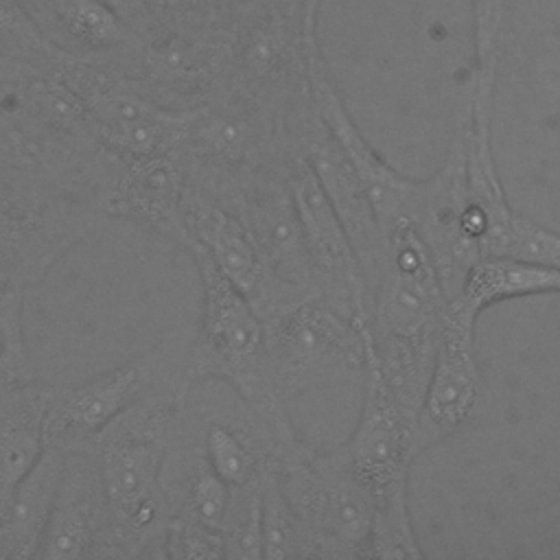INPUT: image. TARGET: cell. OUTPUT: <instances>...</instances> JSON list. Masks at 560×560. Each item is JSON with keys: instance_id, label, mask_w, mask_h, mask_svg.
<instances>
[{"instance_id": "obj_1", "label": "cell", "mask_w": 560, "mask_h": 560, "mask_svg": "<svg viewBox=\"0 0 560 560\" xmlns=\"http://www.w3.org/2000/svg\"><path fill=\"white\" fill-rule=\"evenodd\" d=\"M186 400L188 394L173 372L118 413L90 444L101 466L116 558H162L168 508L160 475Z\"/></svg>"}, {"instance_id": "obj_2", "label": "cell", "mask_w": 560, "mask_h": 560, "mask_svg": "<svg viewBox=\"0 0 560 560\" xmlns=\"http://www.w3.org/2000/svg\"><path fill=\"white\" fill-rule=\"evenodd\" d=\"M387 241L385 265L370 291L368 341L394 400L413 424L431 376L448 300L433 260L411 225L396 228Z\"/></svg>"}, {"instance_id": "obj_3", "label": "cell", "mask_w": 560, "mask_h": 560, "mask_svg": "<svg viewBox=\"0 0 560 560\" xmlns=\"http://www.w3.org/2000/svg\"><path fill=\"white\" fill-rule=\"evenodd\" d=\"M188 254L201 278V322L175 368L177 385L190 394L203 381L228 383L278 448L295 446L289 409L271 383L262 319L199 247L190 245Z\"/></svg>"}, {"instance_id": "obj_4", "label": "cell", "mask_w": 560, "mask_h": 560, "mask_svg": "<svg viewBox=\"0 0 560 560\" xmlns=\"http://www.w3.org/2000/svg\"><path fill=\"white\" fill-rule=\"evenodd\" d=\"M271 466L300 523V558H365L374 505L343 448L315 453L298 442L278 448Z\"/></svg>"}, {"instance_id": "obj_5", "label": "cell", "mask_w": 560, "mask_h": 560, "mask_svg": "<svg viewBox=\"0 0 560 560\" xmlns=\"http://www.w3.org/2000/svg\"><path fill=\"white\" fill-rule=\"evenodd\" d=\"M262 326L271 383L287 407L343 372H363L365 328L319 295L287 306Z\"/></svg>"}, {"instance_id": "obj_6", "label": "cell", "mask_w": 560, "mask_h": 560, "mask_svg": "<svg viewBox=\"0 0 560 560\" xmlns=\"http://www.w3.org/2000/svg\"><path fill=\"white\" fill-rule=\"evenodd\" d=\"M114 74L162 107H201L230 90V22L171 26L144 35Z\"/></svg>"}, {"instance_id": "obj_7", "label": "cell", "mask_w": 560, "mask_h": 560, "mask_svg": "<svg viewBox=\"0 0 560 560\" xmlns=\"http://www.w3.org/2000/svg\"><path fill=\"white\" fill-rule=\"evenodd\" d=\"M57 74L83 101L96 142L114 155L177 153L190 109L162 107L127 79L85 61L68 59Z\"/></svg>"}, {"instance_id": "obj_8", "label": "cell", "mask_w": 560, "mask_h": 560, "mask_svg": "<svg viewBox=\"0 0 560 560\" xmlns=\"http://www.w3.org/2000/svg\"><path fill=\"white\" fill-rule=\"evenodd\" d=\"M289 138L302 151L328 203L332 206L352 249L368 293L376 284L387 258L389 241L374 214V208L361 186L350 160L322 122L311 96L284 114Z\"/></svg>"}, {"instance_id": "obj_9", "label": "cell", "mask_w": 560, "mask_h": 560, "mask_svg": "<svg viewBox=\"0 0 560 560\" xmlns=\"http://www.w3.org/2000/svg\"><path fill=\"white\" fill-rule=\"evenodd\" d=\"M287 182L300 221L315 291L361 330L370 319V293L354 249L302 151L291 140Z\"/></svg>"}, {"instance_id": "obj_10", "label": "cell", "mask_w": 560, "mask_h": 560, "mask_svg": "<svg viewBox=\"0 0 560 560\" xmlns=\"http://www.w3.org/2000/svg\"><path fill=\"white\" fill-rule=\"evenodd\" d=\"M173 372L166 348L158 346L88 381L44 385L46 444L61 451L88 448L101 429Z\"/></svg>"}, {"instance_id": "obj_11", "label": "cell", "mask_w": 560, "mask_h": 560, "mask_svg": "<svg viewBox=\"0 0 560 560\" xmlns=\"http://www.w3.org/2000/svg\"><path fill=\"white\" fill-rule=\"evenodd\" d=\"M306 85L311 103L317 109L322 122L357 171L385 236H389L400 225H413L424 186L422 179L400 175L370 147V142L357 129L328 74L317 35H313L306 46Z\"/></svg>"}, {"instance_id": "obj_12", "label": "cell", "mask_w": 560, "mask_h": 560, "mask_svg": "<svg viewBox=\"0 0 560 560\" xmlns=\"http://www.w3.org/2000/svg\"><path fill=\"white\" fill-rule=\"evenodd\" d=\"M413 424L394 400L370 350L365 328L363 363V402L350 440L341 446L348 466L359 486L372 499V505L407 494Z\"/></svg>"}, {"instance_id": "obj_13", "label": "cell", "mask_w": 560, "mask_h": 560, "mask_svg": "<svg viewBox=\"0 0 560 560\" xmlns=\"http://www.w3.org/2000/svg\"><path fill=\"white\" fill-rule=\"evenodd\" d=\"M477 315L455 302L446 304L431 376L413 420V459L451 438L472 413L481 392L475 350Z\"/></svg>"}, {"instance_id": "obj_14", "label": "cell", "mask_w": 560, "mask_h": 560, "mask_svg": "<svg viewBox=\"0 0 560 560\" xmlns=\"http://www.w3.org/2000/svg\"><path fill=\"white\" fill-rule=\"evenodd\" d=\"M184 221L190 245L199 247L212 260L219 273L252 304L262 322L295 304L267 269L247 228L232 208L186 184Z\"/></svg>"}, {"instance_id": "obj_15", "label": "cell", "mask_w": 560, "mask_h": 560, "mask_svg": "<svg viewBox=\"0 0 560 560\" xmlns=\"http://www.w3.org/2000/svg\"><path fill=\"white\" fill-rule=\"evenodd\" d=\"M287 164L289 160L254 177L223 206L238 214L287 298L300 302L308 295H317V291L287 182Z\"/></svg>"}, {"instance_id": "obj_16", "label": "cell", "mask_w": 560, "mask_h": 560, "mask_svg": "<svg viewBox=\"0 0 560 560\" xmlns=\"http://www.w3.org/2000/svg\"><path fill=\"white\" fill-rule=\"evenodd\" d=\"M37 560L116 558L109 508L96 453L63 451V468Z\"/></svg>"}, {"instance_id": "obj_17", "label": "cell", "mask_w": 560, "mask_h": 560, "mask_svg": "<svg viewBox=\"0 0 560 560\" xmlns=\"http://www.w3.org/2000/svg\"><path fill=\"white\" fill-rule=\"evenodd\" d=\"M422 197L413 230L424 243L446 300L455 298L466 273L479 260V252L464 230L466 166L464 149L455 136L444 164L422 179Z\"/></svg>"}, {"instance_id": "obj_18", "label": "cell", "mask_w": 560, "mask_h": 560, "mask_svg": "<svg viewBox=\"0 0 560 560\" xmlns=\"http://www.w3.org/2000/svg\"><path fill=\"white\" fill-rule=\"evenodd\" d=\"M109 217L96 208H35L0 190V254L11 260L26 287Z\"/></svg>"}, {"instance_id": "obj_19", "label": "cell", "mask_w": 560, "mask_h": 560, "mask_svg": "<svg viewBox=\"0 0 560 560\" xmlns=\"http://www.w3.org/2000/svg\"><path fill=\"white\" fill-rule=\"evenodd\" d=\"M42 35L66 57L120 72L142 37L109 0H28Z\"/></svg>"}, {"instance_id": "obj_20", "label": "cell", "mask_w": 560, "mask_h": 560, "mask_svg": "<svg viewBox=\"0 0 560 560\" xmlns=\"http://www.w3.org/2000/svg\"><path fill=\"white\" fill-rule=\"evenodd\" d=\"M186 166L179 153L120 158L107 197L109 217L127 219L179 247L190 245L184 221Z\"/></svg>"}, {"instance_id": "obj_21", "label": "cell", "mask_w": 560, "mask_h": 560, "mask_svg": "<svg viewBox=\"0 0 560 560\" xmlns=\"http://www.w3.org/2000/svg\"><path fill=\"white\" fill-rule=\"evenodd\" d=\"M160 481L168 516H184L221 532L232 492L210 468L199 442L197 422L186 411L164 455Z\"/></svg>"}, {"instance_id": "obj_22", "label": "cell", "mask_w": 560, "mask_h": 560, "mask_svg": "<svg viewBox=\"0 0 560 560\" xmlns=\"http://www.w3.org/2000/svg\"><path fill=\"white\" fill-rule=\"evenodd\" d=\"M63 468V451L46 446L0 512V560H28L42 545Z\"/></svg>"}, {"instance_id": "obj_23", "label": "cell", "mask_w": 560, "mask_h": 560, "mask_svg": "<svg viewBox=\"0 0 560 560\" xmlns=\"http://www.w3.org/2000/svg\"><path fill=\"white\" fill-rule=\"evenodd\" d=\"M46 383H31L0 398V512L46 451Z\"/></svg>"}, {"instance_id": "obj_24", "label": "cell", "mask_w": 560, "mask_h": 560, "mask_svg": "<svg viewBox=\"0 0 560 560\" xmlns=\"http://www.w3.org/2000/svg\"><path fill=\"white\" fill-rule=\"evenodd\" d=\"M197 431L210 468L230 490H247L262 483L278 446L260 424L252 433L232 420L208 418L197 424Z\"/></svg>"}, {"instance_id": "obj_25", "label": "cell", "mask_w": 560, "mask_h": 560, "mask_svg": "<svg viewBox=\"0 0 560 560\" xmlns=\"http://www.w3.org/2000/svg\"><path fill=\"white\" fill-rule=\"evenodd\" d=\"M547 293H560V267L514 258H481L470 267L462 289L448 302L479 317L492 304Z\"/></svg>"}, {"instance_id": "obj_26", "label": "cell", "mask_w": 560, "mask_h": 560, "mask_svg": "<svg viewBox=\"0 0 560 560\" xmlns=\"http://www.w3.org/2000/svg\"><path fill=\"white\" fill-rule=\"evenodd\" d=\"M0 59L57 72L70 57L42 35L22 0H0Z\"/></svg>"}, {"instance_id": "obj_27", "label": "cell", "mask_w": 560, "mask_h": 560, "mask_svg": "<svg viewBox=\"0 0 560 560\" xmlns=\"http://www.w3.org/2000/svg\"><path fill=\"white\" fill-rule=\"evenodd\" d=\"M24 293L26 289H11L0 298V398L37 383L24 330Z\"/></svg>"}, {"instance_id": "obj_28", "label": "cell", "mask_w": 560, "mask_h": 560, "mask_svg": "<svg viewBox=\"0 0 560 560\" xmlns=\"http://www.w3.org/2000/svg\"><path fill=\"white\" fill-rule=\"evenodd\" d=\"M365 558H422L407 494H398L374 505Z\"/></svg>"}, {"instance_id": "obj_29", "label": "cell", "mask_w": 560, "mask_h": 560, "mask_svg": "<svg viewBox=\"0 0 560 560\" xmlns=\"http://www.w3.org/2000/svg\"><path fill=\"white\" fill-rule=\"evenodd\" d=\"M273 462V459H271ZM260 532H262V558H300V523L291 512L273 466H269L260 490Z\"/></svg>"}, {"instance_id": "obj_30", "label": "cell", "mask_w": 560, "mask_h": 560, "mask_svg": "<svg viewBox=\"0 0 560 560\" xmlns=\"http://www.w3.org/2000/svg\"><path fill=\"white\" fill-rule=\"evenodd\" d=\"M260 490H262V483L247 490H230L232 492L230 508L221 527L225 558H238V560L262 558Z\"/></svg>"}, {"instance_id": "obj_31", "label": "cell", "mask_w": 560, "mask_h": 560, "mask_svg": "<svg viewBox=\"0 0 560 560\" xmlns=\"http://www.w3.org/2000/svg\"><path fill=\"white\" fill-rule=\"evenodd\" d=\"M164 560H214L225 558L221 532L206 527L197 521L171 514L164 525L162 538Z\"/></svg>"}, {"instance_id": "obj_32", "label": "cell", "mask_w": 560, "mask_h": 560, "mask_svg": "<svg viewBox=\"0 0 560 560\" xmlns=\"http://www.w3.org/2000/svg\"><path fill=\"white\" fill-rule=\"evenodd\" d=\"M475 66L497 68L505 22V0H470Z\"/></svg>"}, {"instance_id": "obj_33", "label": "cell", "mask_w": 560, "mask_h": 560, "mask_svg": "<svg viewBox=\"0 0 560 560\" xmlns=\"http://www.w3.org/2000/svg\"><path fill=\"white\" fill-rule=\"evenodd\" d=\"M11 289H28L24 284V280L20 278L18 269L11 265V260L7 256L0 254V298L11 291Z\"/></svg>"}, {"instance_id": "obj_34", "label": "cell", "mask_w": 560, "mask_h": 560, "mask_svg": "<svg viewBox=\"0 0 560 560\" xmlns=\"http://www.w3.org/2000/svg\"><path fill=\"white\" fill-rule=\"evenodd\" d=\"M22 2H28V0H22Z\"/></svg>"}]
</instances>
